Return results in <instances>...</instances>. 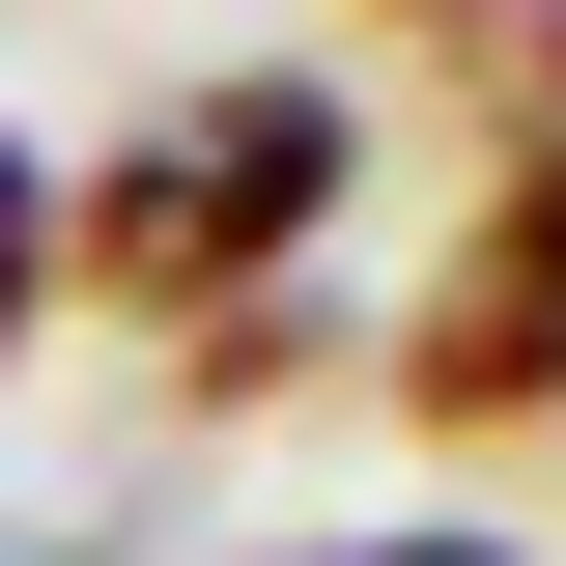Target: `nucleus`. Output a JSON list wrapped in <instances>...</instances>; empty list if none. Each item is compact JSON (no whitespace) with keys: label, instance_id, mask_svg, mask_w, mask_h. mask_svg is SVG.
<instances>
[{"label":"nucleus","instance_id":"7ed1b4c3","mask_svg":"<svg viewBox=\"0 0 566 566\" xmlns=\"http://www.w3.org/2000/svg\"><path fill=\"white\" fill-rule=\"evenodd\" d=\"M29 312H57V170L0 142V368H29Z\"/></svg>","mask_w":566,"mask_h":566},{"label":"nucleus","instance_id":"20e7f679","mask_svg":"<svg viewBox=\"0 0 566 566\" xmlns=\"http://www.w3.org/2000/svg\"><path fill=\"white\" fill-rule=\"evenodd\" d=\"M368 566H482V538H368Z\"/></svg>","mask_w":566,"mask_h":566},{"label":"nucleus","instance_id":"f257e3e1","mask_svg":"<svg viewBox=\"0 0 566 566\" xmlns=\"http://www.w3.org/2000/svg\"><path fill=\"white\" fill-rule=\"evenodd\" d=\"M312 227H340V85H312V57H227V85H170V114L57 199V283H114V312H227V283H283Z\"/></svg>","mask_w":566,"mask_h":566},{"label":"nucleus","instance_id":"f03ea898","mask_svg":"<svg viewBox=\"0 0 566 566\" xmlns=\"http://www.w3.org/2000/svg\"><path fill=\"white\" fill-rule=\"evenodd\" d=\"M397 368H424V424H538L566 397V142L482 199V255H453V312H424Z\"/></svg>","mask_w":566,"mask_h":566}]
</instances>
